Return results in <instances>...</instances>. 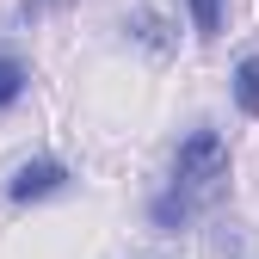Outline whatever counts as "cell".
Listing matches in <instances>:
<instances>
[{
    "label": "cell",
    "mask_w": 259,
    "mask_h": 259,
    "mask_svg": "<svg viewBox=\"0 0 259 259\" xmlns=\"http://www.w3.org/2000/svg\"><path fill=\"white\" fill-rule=\"evenodd\" d=\"M222 179H229V142H222L210 123H198V130L179 142L173 185H167V191H173L185 210H198V204H210L216 191H222Z\"/></svg>",
    "instance_id": "cell-1"
},
{
    "label": "cell",
    "mask_w": 259,
    "mask_h": 259,
    "mask_svg": "<svg viewBox=\"0 0 259 259\" xmlns=\"http://www.w3.org/2000/svg\"><path fill=\"white\" fill-rule=\"evenodd\" d=\"M56 191H68V167L62 160H25L13 173V185H7V198L13 204H37V198H56Z\"/></svg>",
    "instance_id": "cell-2"
},
{
    "label": "cell",
    "mask_w": 259,
    "mask_h": 259,
    "mask_svg": "<svg viewBox=\"0 0 259 259\" xmlns=\"http://www.w3.org/2000/svg\"><path fill=\"white\" fill-rule=\"evenodd\" d=\"M235 105L247 117H259V56H241V68H235Z\"/></svg>",
    "instance_id": "cell-3"
},
{
    "label": "cell",
    "mask_w": 259,
    "mask_h": 259,
    "mask_svg": "<svg viewBox=\"0 0 259 259\" xmlns=\"http://www.w3.org/2000/svg\"><path fill=\"white\" fill-rule=\"evenodd\" d=\"M185 7H191L198 37H216V31H222V0H185Z\"/></svg>",
    "instance_id": "cell-4"
},
{
    "label": "cell",
    "mask_w": 259,
    "mask_h": 259,
    "mask_svg": "<svg viewBox=\"0 0 259 259\" xmlns=\"http://www.w3.org/2000/svg\"><path fill=\"white\" fill-rule=\"evenodd\" d=\"M19 93H25V68H19L13 56H0V105H13Z\"/></svg>",
    "instance_id": "cell-5"
},
{
    "label": "cell",
    "mask_w": 259,
    "mask_h": 259,
    "mask_svg": "<svg viewBox=\"0 0 259 259\" xmlns=\"http://www.w3.org/2000/svg\"><path fill=\"white\" fill-rule=\"evenodd\" d=\"M148 216H154V222H160V229H179V222H185V216H191V210H185V204H179V198H173V191H160V198H154V210H148Z\"/></svg>",
    "instance_id": "cell-6"
}]
</instances>
